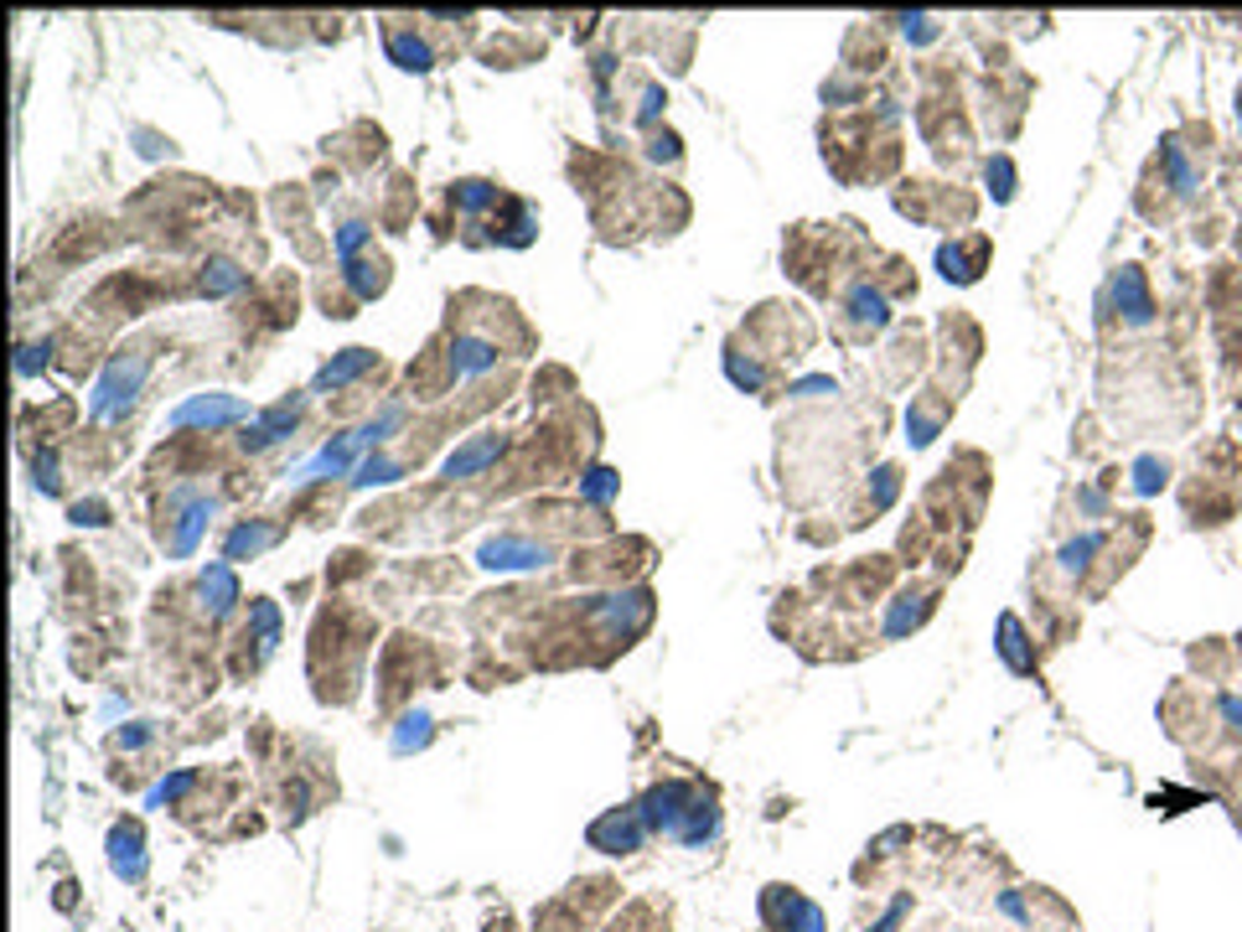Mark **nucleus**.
<instances>
[{
    "instance_id": "nucleus-38",
    "label": "nucleus",
    "mask_w": 1242,
    "mask_h": 932,
    "mask_svg": "<svg viewBox=\"0 0 1242 932\" xmlns=\"http://www.w3.org/2000/svg\"><path fill=\"white\" fill-rule=\"evenodd\" d=\"M1134 487H1139V493H1160V487H1164V461L1144 457L1139 467H1134Z\"/></svg>"
},
{
    "instance_id": "nucleus-10",
    "label": "nucleus",
    "mask_w": 1242,
    "mask_h": 932,
    "mask_svg": "<svg viewBox=\"0 0 1242 932\" xmlns=\"http://www.w3.org/2000/svg\"><path fill=\"white\" fill-rule=\"evenodd\" d=\"M198 595H202V612L213 616H228L238 606V576H234V565L228 559H213L208 570H202V580H198Z\"/></svg>"
},
{
    "instance_id": "nucleus-40",
    "label": "nucleus",
    "mask_w": 1242,
    "mask_h": 932,
    "mask_svg": "<svg viewBox=\"0 0 1242 932\" xmlns=\"http://www.w3.org/2000/svg\"><path fill=\"white\" fill-rule=\"evenodd\" d=\"M663 104H669V94H663V89H658V83H648V89H642V109H637V119H642V125H652V119H658V109H663Z\"/></svg>"
},
{
    "instance_id": "nucleus-17",
    "label": "nucleus",
    "mask_w": 1242,
    "mask_h": 932,
    "mask_svg": "<svg viewBox=\"0 0 1242 932\" xmlns=\"http://www.w3.org/2000/svg\"><path fill=\"white\" fill-rule=\"evenodd\" d=\"M275 539H280L275 523H259V518H249V523H238L234 534L223 539V559H228V565H234V559H255L259 550H270Z\"/></svg>"
},
{
    "instance_id": "nucleus-13",
    "label": "nucleus",
    "mask_w": 1242,
    "mask_h": 932,
    "mask_svg": "<svg viewBox=\"0 0 1242 932\" xmlns=\"http://www.w3.org/2000/svg\"><path fill=\"white\" fill-rule=\"evenodd\" d=\"M648 616H652V595L648 591H622V595H612V601L601 606V622H606L612 633H622V637L642 633V627H648Z\"/></svg>"
},
{
    "instance_id": "nucleus-22",
    "label": "nucleus",
    "mask_w": 1242,
    "mask_h": 932,
    "mask_svg": "<svg viewBox=\"0 0 1242 932\" xmlns=\"http://www.w3.org/2000/svg\"><path fill=\"white\" fill-rule=\"evenodd\" d=\"M932 612V591H911V595H901L896 606H890V616H886V637H901V633H911L922 616Z\"/></svg>"
},
{
    "instance_id": "nucleus-4",
    "label": "nucleus",
    "mask_w": 1242,
    "mask_h": 932,
    "mask_svg": "<svg viewBox=\"0 0 1242 932\" xmlns=\"http://www.w3.org/2000/svg\"><path fill=\"white\" fill-rule=\"evenodd\" d=\"M244 415H249V404L234 394H192L166 415V425L171 430H217V425H234Z\"/></svg>"
},
{
    "instance_id": "nucleus-16",
    "label": "nucleus",
    "mask_w": 1242,
    "mask_h": 932,
    "mask_svg": "<svg viewBox=\"0 0 1242 932\" xmlns=\"http://www.w3.org/2000/svg\"><path fill=\"white\" fill-rule=\"evenodd\" d=\"M383 47H389V62H399L404 73H430V68H435L430 42L414 37V32H404V26H394V32L383 37Z\"/></svg>"
},
{
    "instance_id": "nucleus-8",
    "label": "nucleus",
    "mask_w": 1242,
    "mask_h": 932,
    "mask_svg": "<svg viewBox=\"0 0 1242 932\" xmlns=\"http://www.w3.org/2000/svg\"><path fill=\"white\" fill-rule=\"evenodd\" d=\"M476 559H482V570H539V565H549L554 559V550L549 544H539V539L497 534L476 550Z\"/></svg>"
},
{
    "instance_id": "nucleus-37",
    "label": "nucleus",
    "mask_w": 1242,
    "mask_h": 932,
    "mask_svg": "<svg viewBox=\"0 0 1242 932\" xmlns=\"http://www.w3.org/2000/svg\"><path fill=\"white\" fill-rule=\"evenodd\" d=\"M32 472H37V487H42L47 497H52V493L62 487V476H58V451H42V457L32 461Z\"/></svg>"
},
{
    "instance_id": "nucleus-20",
    "label": "nucleus",
    "mask_w": 1242,
    "mask_h": 932,
    "mask_svg": "<svg viewBox=\"0 0 1242 932\" xmlns=\"http://www.w3.org/2000/svg\"><path fill=\"white\" fill-rule=\"evenodd\" d=\"M399 425H404V404L394 399V404H383V410H378L368 425H357V430H353V446H357V451H378V446L394 436Z\"/></svg>"
},
{
    "instance_id": "nucleus-7",
    "label": "nucleus",
    "mask_w": 1242,
    "mask_h": 932,
    "mask_svg": "<svg viewBox=\"0 0 1242 932\" xmlns=\"http://www.w3.org/2000/svg\"><path fill=\"white\" fill-rule=\"evenodd\" d=\"M300 410H306V399H300V394L280 399V404H270V410H264L259 420H249V425H244V436H238V446H244L249 457H259V451H270V446H280V440H285L291 430H296Z\"/></svg>"
},
{
    "instance_id": "nucleus-43",
    "label": "nucleus",
    "mask_w": 1242,
    "mask_h": 932,
    "mask_svg": "<svg viewBox=\"0 0 1242 932\" xmlns=\"http://www.w3.org/2000/svg\"><path fill=\"white\" fill-rule=\"evenodd\" d=\"M1238 119H1242V94H1238Z\"/></svg>"
},
{
    "instance_id": "nucleus-23",
    "label": "nucleus",
    "mask_w": 1242,
    "mask_h": 932,
    "mask_svg": "<svg viewBox=\"0 0 1242 932\" xmlns=\"http://www.w3.org/2000/svg\"><path fill=\"white\" fill-rule=\"evenodd\" d=\"M244 285H249V275L238 270L234 259H208V270H202V291L208 296H234Z\"/></svg>"
},
{
    "instance_id": "nucleus-31",
    "label": "nucleus",
    "mask_w": 1242,
    "mask_h": 932,
    "mask_svg": "<svg viewBox=\"0 0 1242 932\" xmlns=\"http://www.w3.org/2000/svg\"><path fill=\"white\" fill-rule=\"evenodd\" d=\"M943 420H947V404H937V410L916 404V410H911V420H907V425H911V446H927V440L943 430Z\"/></svg>"
},
{
    "instance_id": "nucleus-36",
    "label": "nucleus",
    "mask_w": 1242,
    "mask_h": 932,
    "mask_svg": "<svg viewBox=\"0 0 1242 932\" xmlns=\"http://www.w3.org/2000/svg\"><path fill=\"white\" fill-rule=\"evenodd\" d=\"M47 353H52V342H26V347L16 353V374L32 378L37 368H47Z\"/></svg>"
},
{
    "instance_id": "nucleus-24",
    "label": "nucleus",
    "mask_w": 1242,
    "mask_h": 932,
    "mask_svg": "<svg viewBox=\"0 0 1242 932\" xmlns=\"http://www.w3.org/2000/svg\"><path fill=\"white\" fill-rule=\"evenodd\" d=\"M999 653H1005V663L1015 669V674H1030V669H1036V658L1026 653V633H1020L1015 616H999Z\"/></svg>"
},
{
    "instance_id": "nucleus-5",
    "label": "nucleus",
    "mask_w": 1242,
    "mask_h": 932,
    "mask_svg": "<svg viewBox=\"0 0 1242 932\" xmlns=\"http://www.w3.org/2000/svg\"><path fill=\"white\" fill-rule=\"evenodd\" d=\"M648 824H642V814H637V803L631 809H612V814H601L591 824V850L601 854H631V850H642V839H648Z\"/></svg>"
},
{
    "instance_id": "nucleus-29",
    "label": "nucleus",
    "mask_w": 1242,
    "mask_h": 932,
    "mask_svg": "<svg viewBox=\"0 0 1242 932\" xmlns=\"http://www.w3.org/2000/svg\"><path fill=\"white\" fill-rule=\"evenodd\" d=\"M533 234H539V213H533V202H513V219H508V234H502V244H513V249H529Z\"/></svg>"
},
{
    "instance_id": "nucleus-35",
    "label": "nucleus",
    "mask_w": 1242,
    "mask_h": 932,
    "mask_svg": "<svg viewBox=\"0 0 1242 932\" xmlns=\"http://www.w3.org/2000/svg\"><path fill=\"white\" fill-rule=\"evenodd\" d=\"M1098 550H1103V539H1098V534H1083V539H1072V544H1066V550H1062V565H1066V570H1083V565H1087V555H1098Z\"/></svg>"
},
{
    "instance_id": "nucleus-9",
    "label": "nucleus",
    "mask_w": 1242,
    "mask_h": 932,
    "mask_svg": "<svg viewBox=\"0 0 1242 932\" xmlns=\"http://www.w3.org/2000/svg\"><path fill=\"white\" fill-rule=\"evenodd\" d=\"M502 451H508V436H502V430H482V436H472L466 446H456L440 472H446V482H466V476H482V472H487V467H493Z\"/></svg>"
},
{
    "instance_id": "nucleus-42",
    "label": "nucleus",
    "mask_w": 1242,
    "mask_h": 932,
    "mask_svg": "<svg viewBox=\"0 0 1242 932\" xmlns=\"http://www.w3.org/2000/svg\"><path fill=\"white\" fill-rule=\"evenodd\" d=\"M151 741V725L140 720V725H130V731H119V746H145Z\"/></svg>"
},
{
    "instance_id": "nucleus-2",
    "label": "nucleus",
    "mask_w": 1242,
    "mask_h": 932,
    "mask_svg": "<svg viewBox=\"0 0 1242 932\" xmlns=\"http://www.w3.org/2000/svg\"><path fill=\"white\" fill-rule=\"evenodd\" d=\"M166 514H171V518H166V555L187 559L202 544V534H208L217 503L208 493H198V487H177L171 503H166Z\"/></svg>"
},
{
    "instance_id": "nucleus-18",
    "label": "nucleus",
    "mask_w": 1242,
    "mask_h": 932,
    "mask_svg": "<svg viewBox=\"0 0 1242 932\" xmlns=\"http://www.w3.org/2000/svg\"><path fill=\"white\" fill-rule=\"evenodd\" d=\"M342 280H347V291H353L357 300H374L383 296V285H389V259H347L342 264Z\"/></svg>"
},
{
    "instance_id": "nucleus-34",
    "label": "nucleus",
    "mask_w": 1242,
    "mask_h": 932,
    "mask_svg": "<svg viewBox=\"0 0 1242 932\" xmlns=\"http://www.w3.org/2000/svg\"><path fill=\"white\" fill-rule=\"evenodd\" d=\"M192 782H198V777H192V772H177V777H166V782H156V788H151V798H145V803H151V809H161V803H177V798L187 793V788H192Z\"/></svg>"
},
{
    "instance_id": "nucleus-30",
    "label": "nucleus",
    "mask_w": 1242,
    "mask_h": 932,
    "mask_svg": "<svg viewBox=\"0 0 1242 932\" xmlns=\"http://www.w3.org/2000/svg\"><path fill=\"white\" fill-rule=\"evenodd\" d=\"M616 487H622V476H616L612 467H591V472L580 476V497H585V503H612Z\"/></svg>"
},
{
    "instance_id": "nucleus-14",
    "label": "nucleus",
    "mask_w": 1242,
    "mask_h": 932,
    "mask_svg": "<svg viewBox=\"0 0 1242 932\" xmlns=\"http://www.w3.org/2000/svg\"><path fill=\"white\" fill-rule=\"evenodd\" d=\"M984 264H989L984 238H973V244H943V249H937V270H943L947 280H958V285L979 280L984 275Z\"/></svg>"
},
{
    "instance_id": "nucleus-1",
    "label": "nucleus",
    "mask_w": 1242,
    "mask_h": 932,
    "mask_svg": "<svg viewBox=\"0 0 1242 932\" xmlns=\"http://www.w3.org/2000/svg\"><path fill=\"white\" fill-rule=\"evenodd\" d=\"M145 374H151V353H140V347H125V353L109 357V368H104V378L94 384V399H88V415L94 420H119L130 404L140 399V389H145Z\"/></svg>"
},
{
    "instance_id": "nucleus-15",
    "label": "nucleus",
    "mask_w": 1242,
    "mask_h": 932,
    "mask_svg": "<svg viewBox=\"0 0 1242 932\" xmlns=\"http://www.w3.org/2000/svg\"><path fill=\"white\" fill-rule=\"evenodd\" d=\"M374 363H378V357L368 353V347H347V353L332 357V363H327V368L311 378V394H327V389H347V384H357V378L368 374Z\"/></svg>"
},
{
    "instance_id": "nucleus-39",
    "label": "nucleus",
    "mask_w": 1242,
    "mask_h": 932,
    "mask_svg": "<svg viewBox=\"0 0 1242 932\" xmlns=\"http://www.w3.org/2000/svg\"><path fill=\"white\" fill-rule=\"evenodd\" d=\"M73 523H88V529H99V523H109V508H104V503H94V497H88V503H73Z\"/></svg>"
},
{
    "instance_id": "nucleus-21",
    "label": "nucleus",
    "mask_w": 1242,
    "mask_h": 932,
    "mask_svg": "<svg viewBox=\"0 0 1242 932\" xmlns=\"http://www.w3.org/2000/svg\"><path fill=\"white\" fill-rule=\"evenodd\" d=\"M844 306H849V317L860 321V327H870V332H880V327H886V317H890V311H886V296H880V291H870V285H854Z\"/></svg>"
},
{
    "instance_id": "nucleus-19",
    "label": "nucleus",
    "mask_w": 1242,
    "mask_h": 932,
    "mask_svg": "<svg viewBox=\"0 0 1242 932\" xmlns=\"http://www.w3.org/2000/svg\"><path fill=\"white\" fill-rule=\"evenodd\" d=\"M1113 300H1119V311H1124L1128 321H1149V317H1155L1149 291H1144V275L1134 270V264H1124V270L1113 275Z\"/></svg>"
},
{
    "instance_id": "nucleus-3",
    "label": "nucleus",
    "mask_w": 1242,
    "mask_h": 932,
    "mask_svg": "<svg viewBox=\"0 0 1242 932\" xmlns=\"http://www.w3.org/2000/svg\"><path fill=\"white\" fill-rule=\"evenodd\" d=\"M699 788H689V782H658V788H648V793L637 798V814H642V824H648L652 834H669V839H678L684 834V824H689V814L699 809Z\"/></svg>"
},
{
    "instance_id": "nucleus-11",
    "label": "nucleus",
    "mask_w": 1242,
    "mask_h": 932,
    "mask_svg": "<svg viewBox=\"0 0 1242 932\" xmlns=\"http://www.w3.org/2000/svg\"><path fill=\"white\" fill-rule=\"evenodd\" d=\"M109 871L119 881H145V839L135 824H115L109 829Z\"/></svg>"
},
{
    "instance_id": "nucleus-25",
    "label": "nucleus",
    "mask_w": 1242,
    "mask_h": 932,
    "mask_svg": "<svg viewBox=\"0 0 1242 932\" xmlns=\"http://www.w3.org/2000/svg\"><path fill=\"white\" fill-rule=\"evenodd\" d=\"M399 476H404V467H399L394 457H383V451H368V457L357 461L353 487H383V482H399Z\"/></svg>"
},
{
    "instance_id": "nucleus-41",
    "label": "nucleus",
    "mask_w": 1242,
    "mask_h": 932,
    "mask_svg": "<svg viewBox=\"0 0 1242 932\" xmlns=\"http://www.w3.org/2000/svg\"><path fill=\"white\" fill-rule=\"evenodd\" d=\"M907 37H916V42H932V37H937L932 16H907Z\"/></svg>"
},
{
    "instance_id": "nucleus-6",
    "label": "nucleus",
    "mask_w": 1242,
    "mask_h": 932,
    "mask_svg": "<svg viewBox=\"0 0 1242 932\" xmlns=\"http://www.w3.org/2000/svg\"><path fill=\"white\" fill-rule=\"evenodd\" d=\"M761 917L777 932H824V912L813 907L808 896H797L792 886H767L761 896Z\"/></svg>"
},
{
    "instance_id": "nucleus-32",
    "label": "nucleus",
    "mask_w": 1242,
    "mask_h": 932,
    "mask_svg": "<svg viewBox=\"0 0 1242 932\" xmlns=\"http://www.w3.org/2000/svg\"><path fill=\"white\" fill-rule=\"evenodd\" d=\"M368 238H374V228H368V223H363V219L342 223V228H336V238H332L336 259H342V264H347V259H357V249H363V244H368Z\"/></svg>"
},
{
    "instance_id": "nucleus-28",
    "label": "nucleus",
    "mask_w": 1242,
    "mask_h": 932,
    "mask_svg": "<svg viewBox=\"0 0 1242 932\" xmlns=\"http://www.w3.org/2000/svg\"><path fill=\"white\" fill-rule=\"evenodd\" d=\"M425 741H430V715H425V710L404 715V720H399V731H394V752L410 756V752H419Z\"/></svg>"
},
{
    "instance_id": "nucleus-12",
    "label": "nucleus",
    "mask_w": 1242,
    "mask_h": 932,
    "mask_svg": "<svg viewBox=\"0 0 1242 932\" xmlns=\"http://www.w3.org/2000/svg\"><path fill=\"white\" fill-rule=\"evenodd\" d=\"M446 368H451V378L487 374V368H497V342L476 338V332H461V338L451 342V353H446Z\"/></svg>"
},
{
    "instance_id": "nucleus-27",
    "label": "nucleus",
    "mask_w": 1242,
    "mask_h": 932,
    "mask_svg": "<svg viewBox=\"0 0 1242 932\" xmlns=\"http://www.w3.org/2000/svg\"><path fill=\"white\" fill-rule=\"evenodd\" d=\"M451 202L461 208V213H487V208L497 202V187H493V181H476V177L472 181H456Z\"/></svg>"
},
{
    "instance_id": "nucleus-26",
    "label": "nucleus",
    "mask_w": 1242,
    "mask_h": 932,
    "mask_svg": "<svg viewBox=\"0 0 1242 932\" xmlns=\"http://www.w3.org/2000/svg\"><path fill=\"white\" fill-rule=\"evenodd\" d=\"M249 622H255L259 653H275V642H280V606L275 601H255V606H249Z\"/></svg>"
},
{
    "instance_id": "nucleus-33",
    "label": "nucleus",
    "mask_w": 1242,
    "mask_h": 932,
    "mask_svg": "<svg viewBox=\"0 0 1242 932\" xmlns=\"http://www.w3.org/2000/svg\"><path fill=\"white\" fill-rule=\"evenodd\" d=\"M989 192H994L999 202H1009V192H1015V166H1009V156L989 161Z\"/></svg>"
}]
</instances>
